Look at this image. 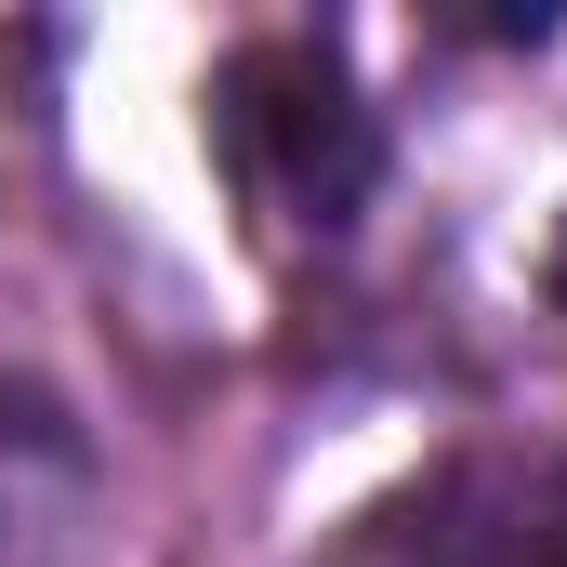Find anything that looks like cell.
<instances>
[{
	"instance_id": "cell-1",
	"label": "cell",
	"mask_w": 567,
	"mask_h": 567,
	"mask_svg": "<svg viewBox=\"0 0 567 567\" xmlns=\"http://www.w3.org/2000/svg\"><path fill=\"white\" fill-rule=\"evenodd\" d=\"M212 158H225V185H238V212L290 238V251H330V238H357V212L383 198V120H370V93L343 80V53L330 40H238L225 66H212Z\"/></svg>"
},
{
	"instance_id": "cell-2",
	"label": "cell",
	"mask_w": 567,
	"mask_h": 567,
	"mask_svg": "<svg viewBox=\"0 0 567 567\" xmlns=\"http://www.w3.org/2000/svg\"><path fill=\"white\" fill-rule=\"evenodd\" d=\"M330 567H567V449H449L383 488Z\"/></svg>"
},
{
	"instance_id": "cell-3",
	"label": "cell",
	"mask_w": 567,
	"mask_h": 567,
	"mask_svg": "<svg viewBox=\"0 0 567 567\" xmlns=\"http://www.w3.org/2000/svg\"><path fill=\"white\" fill-rule=\"evenodd\" d=\"M0 528H13V488H0Z\"/></svg>"
}]
</instances>
